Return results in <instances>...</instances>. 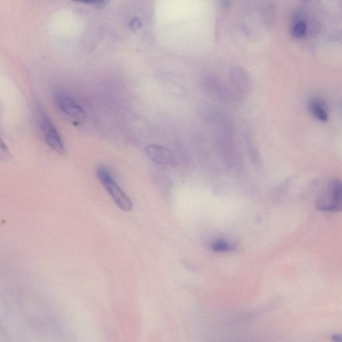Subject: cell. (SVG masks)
Masks as SVG:
<instances>
[{"label":"cell","instance_id":"obj_8","mask_svg":"<svg viewBox=\"0 0 342 342\" xmlns=\"http://www.w3.org/2000/svg\"><path fill=\"white\" fill-rule=\"evenodd\" d=\"M212 249L216 252H227L235 249L234 246L224 240H217L212 244Z\"/></svg>","mask_w":342,"mask_h":342},{"label":"cell","instance_id":"obj_1","mask_svg":"<svg viewBox=\"0 0 342 342\" xmlns=\"http://www.w3.org/2000/svg\"><path fill=\"white\" fill-rule=\"evenodd\" d=\"M342 190V184L339 180L329 182L316 200V206L318 210L327 212L341 210Z\"/></svg>","mask_w":342,"mask_h":342},{"label":"cell","instance_id":"obj_9","mask_svg":"<svg viewBox=\"0 0 342 342\" xmlns=\"http://www.w3.org/2000/svg\"><path fill=\"white\" fill-rule=\"evenodd\" d=\"M12 159L11 152L6 144L0 138V161L7 163Z\"/></svg>","mask_w":342,"mask_h":342},{"label":"cell","instance_id":"obj_12","mask_svg":"<svg viewBox=\"0 0 342 342\" xmlns=\"http://www.w3.org/2000/svg\"><path fill=\"white\" fill-rule=\"evenodd\" d=\"M86 3H89V4L93 5V6L98 7V8H101V7H104L108 3V1H86Z\"/></svg>","mask_w":342,"mask_h":342},{"label":"cell","instance_id":"obj_7","mask_svg":"<svg viewBox=\"0 0 342 342\" xmlns=\"http://www.w3.org/2000/svg\"><path fill=\"white\" fill-rule=\"evenodd\" d=\"M308 24L300 15L295 17L292 27V33L295 38H303L308 32Z\"/></svg>","mask_w":342,"mask_h":342},{"label":"cell","instance_id":"obj_2","mask_svg":"<svg viewBox=\"0 0 342 342\" xmlns=\"http://www.w3.org/2000/svg\"><path fill=\"white\" fill-rule=\"evenodd\" d=\"M55 101L59 110L73 123L81 124L85 122L87 118L86 112L71 96L65 93H57Z\"/></svg>","mask_w":342,"mask_h":342},{"label":"cell","instance_id":"obj_10","mask_svg":"<svg viewBox=\"0 0 342 342\" xmlns=\"http://www.w3.org/2000/svg\"><path fill=\"white\" fill-rule=\"evenodd\" d=\"M97 176H98L99 181H100L101 183H104V182L113 178L109 171L104 167H100L97 169Z\"/></svg>","mask_w":342,"mask_h":342},{"label":"cell","instance_id":"obj_6","mask_svg":"<svg viewBox=\"0 0 342 342\" xmlns=\"http://www.w3.org/2000/svg\"><path fill=\"white\" fill-rule=\"evenodd\" d=\"M310 109L312 115L318 120L323 121H328V113L324 103L318 99H314L310 102Z\"/></svg>","mask_w":342,"mask_h":342},{"label":"cell","instance_id":"obj_3","mask_svg":"<svg viewBox=\"0 0 342 342\" xmlns=\"http://www.w3.org/2000/svg\"><path fill=\"white\" fill-rule=\"evenodd\" d=\"M40 130L48 146L60 154H65L66 148L60 133L47 115L41 112L39 116Z\"/></svg>","mask_w":342,"mask_h":342},{"label":"cell","instance_id":"obj_11","mask_svg":"<svg viewBox=\"0 0 342 342\" xmlns=\"http://www.w3.org/2000/svg\"><path fill=\"white\" fill-rule=\"evenodd\" d=\"M141 26H142V22L139 18H134L130 22V27L132 30H137V29L141 28Z\"/></svg>","mask_w":342,"mask_h":342},{"label":"cell","instance_id":"obj_4","mask_svg":"<svg viewBox=\"0 0 342 342\" xmlns=\"http://www.w3.org/2000/svg\"><path fill=\"white\" fill-rule=\"evenodd\" d=\"M102 185L109 193L110 195L113 198L118 207L122 210L126 211V212H130L132 210L133 205H132L131 200L123 192L119 186L114 181L113 178L104 182V183H102Z\"/></svg>","mask_w":342,"mask_h":342},{"label":"cell","instance_id":"obj_5","mask_svg":"<svg viewBox=\"0 0 342 342\" xmlns=\"http://www.w3.org/2000/svg\"><path fill=\"white\" fill-rule=\"evenodd\" d=\"M145 151L148 157L157 164L172 165L175 164L174 154L168 148L157 145H151L147 147Z\"/></svg>","mask_w":342,"mask_h":342}]
</instances>
